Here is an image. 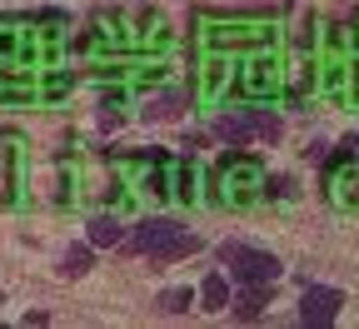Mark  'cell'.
<instances>
[{"mask_svg": "<svg viewBox=\"0 0 359 329\" xmlns=\"http://www.w3.org/2000/svg\"><path fill=\"white\" fill-rule=\"evenodd\" d=\"M125 250H135V255H150L155 264H170V260H180V255H195L200 250V240L195 234H185L175 220H140L135 224V234L130 240H120Z\"/></svg>", "mask_w": 359, "mask_h": 329, "instance_id": "obj_1", "label": "cell"}, {"mask_svg": "<svg viewBox=\"0 0 359 329\" xmlns=\"http://www.w3.org/2000/svg\"><path fill=\"white\" fill-rule=\"evenodd\" d=\"M219 260L230 264V274L240 285H269V279H280V260L269 250H255V245H219Z\"/></svg>", "mask_w": 359, "mask_h": 329, "instance_id": "obj_2", "label": "cell"}, {"mask_svg": "<svg viewBox=\"0 0 359 329\" xmlns=\"http://www.w3.org/2000/svg\"><path fill=\"white\" fill-rule=\"evenodd\" d=\"M339 290H304V300H299V324H309V329H325L334 314H339Z\"/></svg>", "mask_w": 359, "mask_h": 329, "instance_id": "obj_3", "label": "cell"}, {"mask_svg": "<svg viewBox=\"0 0 359 329\" xmlns=\"http://www.w3.org/2000/svg\"><path fill=\"white\" fill-rule=\"evenodd\" d=\"M215 135H219V140H230V145H240V140H255V110L215 120Z\"/></svg>", "mask_w": 359, "mask_h": 329, "instance_id": "obj_4", "label": "cell"}, {"mask_svg": "<svg viewBox=\"0 0 359 329\" xmlns=\"http://www.w3.org/2000/svg\"><path fill=\"white\" fill-rule=\"evenodd\" d=\"M90 245H100V250H115L120 240H125V229H120V220H110V215H95L90 220Z\"/></svg>", "mask_w": 359, "mask_h": 329, "instance_id": "obj_5", "label": "cell"}, {"mask_svg": "<svg viewBox=\"0 0 359 329\" xmlns=\"http://www.w3.org/2000/svg\"><path fill=\"white\" fill-rule=\"evenodd\" d=\"M264 304H269V290L264 285H245V295L235 300V319H259Z\"/></svg>", "mask_w": 359, "mask_h": 329, "instance_id": "obj_6", "label": "cell"}, {"mask_svg": "<svg viewBox=\"0 0 359 329\" xmlns=\"http://www.w3.org/2000/svg\"><path fill=\"white\" fill-rule=\"evenodd\" d=\"M185 100H190L185 90H165V95L145 110V120H175V115H185Z\"/></svg>", "mask_w": 359, "mask_h": 329, "instance_id": "obj_7", "label": "cell"}, {"mask_svg": "<svg viewBox=\"0 0 359 329\" xmlns=\"http://www.w3.org/2000/svg\"><path fill=\"white\" fill-rule=\"evenodd\" d=\"M200 300H205V309H215V314H219V309H230V285H224L219 274H210L205 285H200Z\"/></svg>", "mask_w": 359, "mask_h": 329, "instance_id": "obj_8", "label": "cell"}, {"mask_svg": "<svg viewBox=\"0 0 359 329\" xmlns=\"http://www.w3.org/2000/svg\"><path fill=\"white\" fill-rule=\"evenodd\" d=\"M190 304H195V290H185V285H180V290H165V295H160V309H165V314H185Z\"/></svg>", "mask_w": 359, "mask_h": 329, "instance_id": "obj_9", "label": "cell"}, {"mask_svg": "<svg viewBox=\"0 0 359 329\" xmlns=\"http://www.w3.org/2000/svg\"><path fill=\"white\" fill-rule=\"evenodd\" d=\"M60 269H65L70 279H80V274L90 269V245H70V250H65V264H60Z\"/></svg>", "mask_w": 359, "mask_h": 329, "instance_id": "obj_10", "label": "cell"}, {"mask_svg": "<svg viewBox=\"0 0 359 329\" xmlns=\"http://www.w3.org/2000/svg\"><path fill=\"white\" fill-rule=\"evenodd\" d=\"M255 135H259V140H280V120H275V115H259V110H255Z\"/></svg>", "mask_w": 359, "mask_h": 329, "instance_id": "obj_11", "label": "cell"}, {"mask_svg": "<svg viewBox=\"0 0 359 329\" xmlns=\"http://www.w3.org/2000/svg\"><path fill=\"white\" fill-rule=\"evenodd\" d=\"M269 195H280V200H290V195H294V184H290V180H275V184H269Z\"/></svg>", "mask_w": 359, "mask_h": 329, "instance_id": "obj_12", "label": "cell"}, {"mask_svg": "<svg viewBox=\"0 0 359 329\" xmlns=\"http://www.w3.org/2000/svg\"><path fill=\"white\" fill-rule=\"evenodd\" d=\"M354 150H359V135H354Z\"/></svg>", "mask_w": 359, "mask_h": 329, "instance_id": "obj_13", "label": "cell"}]
</instances>
